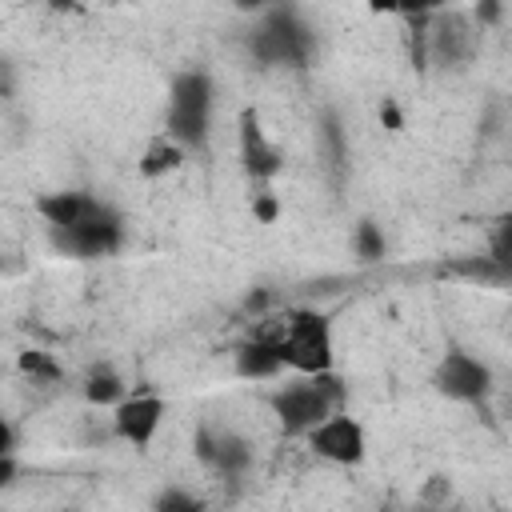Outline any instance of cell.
Returning <instances> with one entry per match:
<instances>
[{
	"instance_id": "1",
	"label": "cell",
	"mask_w": 512,
	"mask_h": 512,
	"mask_svg": "<svg viewBox=\"0 0 512 512\" xmlns=\"http://www.w3.org/2000/svg\"><path fill=\"white\" fill-rule=\"evenodd\" d=\"M276 428L288 436V440H300L312 424H320L328 412L344 408V384L336 376V368L328 372H312V376H300V372H288L284 384H276L268 396H264Z\"/></svg>"
},
{
	"instance_id": "2",
	"label": "cell",
	"mask_w": 512,
	"mask_h": 512,
	"mask_svg": "<svg viewBox=\"0 0 512 512\" xmlns=\"http://www.w3.org/2000/svg\"><path fill=\"white\" fill-rule=\"evenodd\" d=\"M212 108H216V80L208 68H180L168 84L164 132L184 152H208L212 140Z\"/></svg>"
},
{
	"instance_id": "3",
	"label": "cell",
	"mask_w": 512,
	"mask_h": 512,
	"mask_svg": "<svg viewBox=\"0 0 512 512\" xmlns=\"http://www.w3.org/2000/svg\"><path fill=\"white\" fill-rule=\"evenodd\" d=\"M276 348L284 360V372H328L336 368V332H332V316L308 304H296L288 312H280V332H276Z\"/></svg>"
},
{
	"instance_id": "4",
	"label": "cell",
	"mask_w": 512,
	"mask_h": 512,
	"mask_svg": "<svg viewBox=\"0 0 512 512\" xmlns=\"http://www.w3.org/2000/svg\"><path fill=\"white\" fill-rule=\"evenodd\" d=\"M248 48H252V56L264 68H304L312 60L316 36L300 20V12L284 8V4H272L268 12L256 16V28L248 36Z\"/></svg>"
},
{
	"instance_id": "5",
	"label": "cell",
	"mask_w": 512,
	"mask_h": 512,
	"mask_svg": "<svg viewBox=\"0 0 512 512\" xmlns=\"http://www.w3.org/2000/svg\"><path fill=\"white\" fill-rule=\"evenodd\" d=\"M48 240L56 252H64L72 260H104L124 248L128 224L108 200H96L80 220H72L64 228H48Z\"/></svg>"
},
{
	"instance_id": "6",
	"label": "cell",
	"mask_w": 512,
	"mask_h": 512,
	"mask_svg": "<svg viewBox=\"0 0 512 512\" xmlns=\"http://www.w3.org/2000/svg\"><path fill=\"white\" fill-rule=\"evenodd\" d=\"M480 52V28L464 8H440L424 20V68H468Z\"/></svg>"
},
{
	"instance_id": "7",
	"label": "cell",
	"mask_w": 512,
	"mask_h": 512,
	"mask_svg": "<svg viewBox=\"0 0 512 512\" xmlns=\"http://www.w3.org/2000/svg\"><path fill=\"white\" fill-rule=\"evenodd\" d=\"M432 388L452 404H484L496 392V372L484 356L452 344L440 352V360L432 368Z\"/></svg>"
},
{
	"instance_id": "8",
	"label": "cell",
	"mask_w": 512,
	"mask_h": 512,
	"mask_svg": "<svg viewBox=\"0 0 512 512\" xmlns=\"http://www.w3.org/2000/svg\"><path fill=\"white\" fill-rule=\"evenodd\" d=\"M300 440H304V448H308L316 460L336 464V468H356V464H364V456H368V432H364V424H360L348 408L328 412V416H324L320 424H312Z\"/></svg>"
},
{
	"instance_id": "9",
	"label": "cell",
	"mask_w": 512,
	"mask_h": 512,
	"mask_svg": "<svg viewBox=\"0 0 512 512\" xmlns=\"http://www.w3.org/2000/svg\"><path fill=\"white\" fill-rule=\"evenodd\" d=\"M108 424H112V436L120 444H128L132 452H148L152 440L160 436L164 428V416H168V400L160 392H124L112 408H108Z\"/></svg>"
},
{
	"instance_id": "10",
	"label": "cell",
	"mask_w": 512,
	"mask_h": 512,
	"mask_svg": "<svg viewBox=\"0 0 512 512\" xmlns=\"http://www.w3.org/2000/svg\"><path fill=\"white\" fill-rule=\"evenodd\" d=\"M192 456L212 472V476H224V480H240L248 468H252V440L240 436L236 428H224V424H196L192 432Z\"/></svg>"
},
{
	"instance_id": "11",
	"label": "cell",
	"mask_w": 512,
	"mask_h": 512,
	"mask_svg": "<svg viewBox=\"0 0 512 512\" xmlns=\"http://www.w3.org/2000/svg\"><path fill=\"white\" fill-rule=\"evenodd\" d=\"M236 160L252 184H272L284 172V152L268 140L264 120L256 108L236 112Z\"/></svg>"
},
{
	"instance_id": "12",
	"label": "cell",
	"mask_w": 512,
	"mask_h": 512,
	"mask_svg": "<svg viewBox=\"0 0 512 512\" xmlns=\"http://www.w3.org/2000/svg\"><path fill=\"white\" fill-rule=\"evenodd\" d=\"M232 372H236L240 380H248V384L280 380V376H284V360H280L276 340L248 332V340H240V344L232 348Z\"/></svg>"
},
{
	"instance_id": "13",
	"label": "cell",
	"mask_w": 512,
	"mask_h": 512,
	"mask_svg": "<svg viewBox=\"0 0 512 512\" xmlns=\"http://www.w3.org/2000/svg\"><path fill=\"white\" fill-rule=\"evenodd\" d=\"M100 196L96 192H84V188H52V192H40L36 196V216L48 224V228H64L72 220H80Z\"/></svg>"
},
{
	"instance_id": "14",
	"label": "cell",
	"mask_w": 512,
	"mask_h": 512,
	"mask_svg": "<svg viewBox=\"0 0 512 512\" xmlns=\"http://www.w3.org/2000/svg\"><path fill=\"white\" fill-rule=\"evenodd\" d=\"M184 160H188V152H184L168 132H156V136L144 144V152H140V160H136V172H140L144 180H164V176L180 172Z\"/></svg>"
},
{
	"instance_id": "15",
	"label": "cell",
	"mask_w": 512,
	"mask_h": 512,
	"mask_svg": "<svg viewBox=\"0 0 512 512\" xmlns=\"http://www.w3.org/2000/svg\"><path fill=\"white\" fill-rule=\"evenodd\" d=\"M80 392H84V400H88L92 408H112V404L128 392V380H124V372H120L116 364L96 360V364H88V372H84V380H80Z\"/></svg>"
},
{
	"instance_id": "16",
	"label": "cell",
	"mask_w": 512,
	"mask_h": 512,
	"mask_svg": "<svg viewBox=\"0 0 512 512\" xmlns=\"http://www.w3.org/2000/svg\"><path fill=\"white\" fill-rule=\"evenodd\" d=\"M16 372H20L24 380L40 384V388H52V384L64 380L60 360H56L52 352H44V348H20V352H16Z\"/></svg>"
},
{
	"instance_id": "17",
	"label": "cell",
	"mask_w": 512,
	"mask_h": 512,
	"mask_svg": "<svg viewBox=\"0 0 512 512\" xmlns=\"http://www.w3.org/2000/svg\"><path fill=\"white\" fill-rule=\"evenodd\" d=\"M384 252H388V240H384V228L376 224V220H356V228H352V256L360 260V264H376V260H384Z\"/></svg>"
},
{
	"instance_id": "18",
	"label": "cell",
	"mask_w": 512,
	"mask_h": 512,
	"mask_svg": "<svg viewBox=\"0 0 512 512\" xmlns=\"http://www.w3.org/2000/svg\"><path fill=\"white\" fill-rule=\"evenodd\" d=\"M152 504L160 512H196V508H204V500L192 488H164V492L152 496Z\"/></svg>"
},
{
	"instance_id": "19",
	"label": "cell",
	"mask_w": 512,
	"mask_h": 512,
	"mask_svg": "<svg viewBox=\"0 0 512 512\" xmlns=\"http://www.w3.org/2000/svg\"><path fill=\"white\" fill-rule=\"evenodd\" d=\"M252 216H256V224L280 220V196L272 192V184H252Z\"/></svg>"
},
{
	"instance_id": "20",
	"label": "cell",
	"mask_w": 512,
	"mask_h": 512,
	"mask_svg": "<svg viewBox=\"0 0 512 512\" xmlns=\"http://www.w3.org/2000/svg\"><path fill=\"white\" fill-rule=\"evenodd\" d=\"M468 16L476 20L480 32H484V28H496V24L504 20V0H476V4L468 8Z\"/></svg>"
},
{
	"instance_id": "21",
	"label": "cell",
	"mask_w": 512,
	"mask_h": 512,
	"mask_svg": "<svg viewBox=\"0 0 512 512\" xmlns=\"http://www.w3.org/2000/svg\"><path fill=\"white\" fill-rule=\"evenodd\" d=\"M420 500H424V504H448V500H452V480L440 476V472L428 476L424 488H420Z\"/></svg>"
},
{
	"instance_id": "22",
	"label": "cell",
	"mask_w": 512,
	"mask_h": 512,
	"mask_svg": "<svg viewBox=\"0 0 512 512\" xmlns=\"http://www.w3.org/2000/svg\"><path fill=\"white\" fill-rule=\"evenodd\" d=\"M440 8H448V0H400V12L396 16H404V20H428Z\"/></svg>"
},
{
	"instance_id": "23",
	"label": "cell",
	"mask_w": 512,
	"mask_h": 512,
	"mask_svg": "<svg viewBox=\"0 0 512 512\" xmlns=\"http://www.w3.org/2000/svg\"><path fill=\"white\" fill-rule=\"evenodd\" d=\"M20 480V456L16 452H0V492H8Z\"/></svg>"
},
{
	"instance_id": "24",
	"label": "cell",
	"mask_w": 512,
	"mask_h": 512,
	"mask_svg": "<svg viewBox=\"0 0 512 512\" xmlns=\"http://www.w3.org/2000/svg\"><path fill=\"white\" fill-rule=\"evenodd\" d=\"M380 124H384L388 132H400V128H404V112H400V104H396L392 96H384V104H380Z\"/></svg>"
},
{
	"instance_id": "25",
	"label": "cell",
	"mask_w": 512,
	"mask_h": 512,
	"mask_svg": "<svg viewBox=\"0 0 512 512\" xmlns=\"http://www.w3.org/2000/svg\"><path fill=\"white\" fill-rule=\"evenodd\" d=\"M40 4L56 16H80L84 12V0H40Z\"/></svg>"
},
{
	"instance_id": "26",
	"label": "cell",
	"mask_w": 512,
	"mask_h": 512,
	"mask_svg": "<svg viewBox=\"0 0 512 512\" xmlns=\"http://www.w3.org/2000/svg\"><path fill=\"white\" fill-rule=\"evenodd\" d=\"M0 452H16V428L4 416V408H0Z\"/></svg>"
},
{
	"instance_id": "27",
	"label": "cell",
	"mask_w": 512,
	"mask_h": 512,
	"mask_svg": "<svg viewBox=\"0 0 512 512\" xmlns=\"http://www.w3.org/2000/svg\"><path fill=\"white\" fill-rule=\"evenodd\" d=\"M272 4H280V0H232V8H236V12H248V16H260V12H268Z\"/></svg>"
},
{
	"instance_id": "28",
	"label": "cell",
	"mask_w": 512,
	"mask_h": 512,
	"mask_svg": "<svg viewBox=\"0 0 512 512\" xmlns=\"http://www.w3.org/2000/svg\"><path fill=\"white\" fill-rule=\"evenodd\" d=\"M372 16H396L400 12V0H364Z\"/></svg>"
},
{
	"instance_id": "29",
	"label": "cell",
	"mask_w": 512,
	"mask_h": 512,
	"mask_svg": "<svg viewBox=\"0 0 512 512\" xmlns=\"http://www.w3.org/2000/svg\"><path fill=\"white\" fill-rule=\"evenodd\" d=\"M244 308H248V312H264V308H268V296H264V292H248Z\"/></svg>"
}]
</instances>
